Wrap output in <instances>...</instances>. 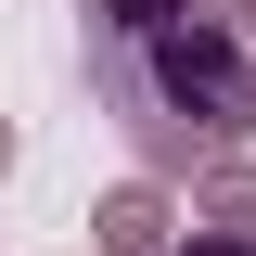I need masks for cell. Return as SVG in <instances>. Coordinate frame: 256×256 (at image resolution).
I'll list each match as a JSON object with an SVG mask.
<instances>
[{
    "mask_svg": "<svg viewBox=\"0 0 256 256\" xmlns=\"http://www.w3.org/2000/svg\"><path fill=\"white\" fill-rule=\"evenodd\" d=\"M90 90L154 166H192L218 141H256V64L230 26L180 0H90Z\"/></svg>",
    "mask_w": 256,
    "mask_h": 256,
    "instance_id": "cell-1",
    "label": "cell"
},
{
    "mask_svg": "<svg viewBox=\"0 0 256 256\" xmlns=\"http://www.w3.org/2000/svg\"><path fill=\"white\" fill-rule=\"evenodd\" d=\"M154 230H166V205H154V192H116V205H102V244H128V256H141Z\"/></svg>",
    "mask_w": 256,
    "mask_h": 256,
    "instance_id": "cell-2",
    "label": "cell"
},
{
    "mask_svg": "<svg viewBox=\"0 0 256 256\" xmlns=\"http://www.w3.org/2000/svg\"><path fill=\"white\" fill-rule=\"evenodd\" d=\"M0 154H13V141H0Z\"/></svg>",
    "mask_w": 256,
    "mask_h": 256,
    "instance_id": "cell-3",
    "label": "cell"
}]
</instances>
